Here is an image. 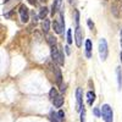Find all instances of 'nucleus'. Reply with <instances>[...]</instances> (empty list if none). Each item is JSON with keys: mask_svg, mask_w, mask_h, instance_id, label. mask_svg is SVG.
I'll list each match as a JSON object with an SVG mask.
<instances>
[{"mask_svg": "<svg viewBox=\"0 0 122 122\" xmlns=\"http://www.w3.org/2000/svg\"><path fill=\"white\" fill-rule=\"evenodd\" d=\"M121 62H122V53H121Z\"/></svg>", "mask_w": 122, "mask_h": 122, "instance_id": "obj_26", "label": "nucleus"}, {"mask_svg": "<svg viewBox=\"0 0 122 122\" xmlns=\"http://www.w3.org/2000/svg\"><path fill=\"white\" fill-rule=\"evenodd\" d=\"M87 100H88V105H93L94 100H95V94L93 93V92H88L87 93Z\"/></svg>", "mask_w": 122, "mask_h": 122, "instance_id": "obj_12", "label": "nucleus"}, {"mask_svg": "<svg viewBox=\"0 0 122 122\" xmlns=\"http://www.w3.org/2000/svg\"><path fill=\"white\" fill-rule=\"evenodd\" d=\"M4 1H5V3H7V1H9V0H4Z\"/></svg>", "mask_w": 122, "mask_h": 122, "instance_id": "obj_27", "label": "nucleus"}, {"mask_svg": "<svg viewBox=\"0 0 122 122\" xmlns=\"http://www.w3.org/2000/svg\"><path fill=\"white\" fill-rule=\"evenodd\" d=\"M57 118H59L60 122H64V121H65V114H64L62 110H60L59 112H57Z\"/></svg>", "mask_w": 122, "mask_h": 122, "instance_id": "obj_18", "label": "nucleus"}, {"mask_svg": "<svg viewBox=\"0 0 122 122\" xmlns=\"http://www.w3.org/2000/svg\"><path fill=\"white\" fill-rule=\"evenodd\" d=\"M28 1H29L30 4H32V5H36V4H37V1H36V0H28Z\"/></svg>", "mask_w": 122, "mask_h": 122, "instance_id": "obj_24", "label": "nucleus"}, {"mask_svg": "<svg viewBox=\"0 0 122 122\" xmlns=\"http://www.w3.org/2000/svg\"><path fill=\"white\" fill-rule=\"evenodd\" d=\"M53 104L55 107H61L64 104V97L62 95H56L54 99H53Z\"/></svg>", "mask_w": 122, "mask_h": 122, "instance_id": "obj_7", "label": "nucleus"}, {"mask_svg": "<svg viewBox=\"0 0 122 122\" xmlns=\"http://www.w3.org/2000/svg\"><path fill=\"white\" fill-rule=\"evenodd\" d=\"M82 39H83V34H82V29L79 26H77L76 32H75V40H76V45L78 48L82 46Z\"/></svg>", "mask_w": 122, "mask_h": 122, "instance_id": "obj_5", "label": "nucleus"}, {"mask_svg": "<svg viewBox=\"0 0 122 122\" xmlns=\"http://www.w3.org/2000/svg\"><path fill=\"white\" fill-rule=\"evenodd\" d=\"M72 42H73V40H72V30L68 29V30H67V43L71 44Z\"/></svg>", "mask_w": 122, "mask_h": 122, "instance_id": "obj_19", "label": "nucleus"}, {"mask_svg": "<svg viewBox=\"0 0 122 122\" xmlns=\"http://www.w3.org/2000/svg\"><path fill=\"white\" fill-rule=\"evenodd\" d=\"M81 122H86V111H84V109L81 111Z\"/></svg>", "mask_w": 122, "mask_h": 122, "instance_id": "obj_21", "label": "nucleus"}, {"mask_svg": "<svg viewBox=\"0 0 122 122\" xmlns=\"http://www.w3.org/2000/svg\"><path fill=\"white\" fill-rule=\"evenodd\" d=\"M61 3H62V0H54V3H53V10H51V14L53 15L57 11V10H60Z\"/></svg>", "mask_w": 122, "mask_h": 122, "instance_id": "obj_10", "label": "nucleus"}, {"mask_svg": "<svg viewBox=\"0 0 122 122\" xmlns=\"http://www.w3.org/2000/svg\"><path fill=\"white\" fill-rule=\"evenodd\" d=\"M88 26H89L92 29L94 28V23H92V21H90V20H88Z\"/></svg>", "mask_w": 122, "mask_h": 122, "instance_id": "obj_23", "label": "nucleus"}, {"mask_svg": "<svg viewBox=\"0 0 122 122\" xmlns=\"http://www.w3.org/2000/svg\"><path fill=\"white\" fill-rule=\"evenodd\" d=\"M48 43L50 44V46L56 45V38H55L54 36H49V37H48Z\"/></svg>", "mask_w": 122, "mask_h": 122, "instance_id": "obj_16", "label": "nucleus"}, {"mask_svg": "<svg viewBox=\"0 0 122 122\" xmlns=\"http://www.w3.org/2000/svg\"><path fill=\"white\" fill-rule=\"evenodd\" d=\"M116 75H117V83H118V90L122 89V72H121V68L117 67L116 68Z\"/></svg>", "mask_w": 122, "mask_h": 122, "instance_id": "obj_8", "label": "nucleus"}, {"mask_svg": "<svg viewBox=\"0 0 122 122\" xmlns=\"http://www.w3.org/2000/svg\"><path fill=\"white\" fill-rule=\"evenodd\" d=\"M65 49H66V53H67V54H70V53H71V51H70V48H68V46H66Z\"/></svg>", "mask_w": 122, "mask_h": 122, "instance_id": "obj_25", "label": "nucleus"}, {"mask_svg": "<svg viewBox=\"0 0 122 122\" xmlns=\"http://www.w3.org/2000/svg\"><path fill=\"white\" fill-rule=\"evenodd\" d=\"M50 122H60L57 118V114H55L54 111H50Z\"/></svg>", "mask_w": 122, "mask_h": 122, "instance_id": "obj_14", "label": "nucleus"}, {"mask_svg": "<svg viewBox=\"0 0 122 122\" xmlns=\"http://www.w3.org/2000/svg\"><path fill=\"white\" fill-rule=\"evenodd\" d=\"M94 115H95L97 117H100V116H101V114H100V110H99L98 107H95V109H94Z\"/></svg>", "mask_w": 122, "mask_h": 122, "instance_id": "obj_22", "label": "nucleus"}, {"mask_svg": "<svg viewBox=\"0 0 122 122\" xmlns=\"http://www.w3.org/2000/svg\"><path fill=\"white\" fill-rule=\"evenodd\" d=\"M90 51H92V42H90L89 39H87V40H86V54H87V57H88V59L92 56Z\"/></svg>", "mask_w": 122, "mask_h": 122, "instance_id": "obj_13", "label": "nucleus"}, {"mask_svg": "<svg viewBox=\"0 0 122 122\" xmlns=\"http://www.w3.org/2000/svg\"><path fill=\"white\" fill-rule=\"evenodd\" d=\"M121 46H122V39H121Z\"/></svg>", "mask_w": 122, "mask_h": 122, "instance_id": "obj_28", "label": "nucleus"}, {"mask_svg": "<svg viewBox=\"0 0 122 122\" xmlns=\"http://www.w3.org/2000/svg\"><path fill=\"white\" fill-rule=\"evenodd\" d=\"M75 17H76V26H79V12L77 11H75Z\"/></svg>", "mask_w": 122, "mask_h": 122, "instance_id": "obj_20", "label": "nucleus"}, {"mask_svg": "<svg viewBox=\"0 0 122 122\" xmlns=\"http://www.w3.org/2000/svg\"><path fill=\"white\" fill-rule=\"evenodd\" d=\"M20 16H21V21L22 22H27L29 20V14H28V9L26 5H21L20 6Z\"/></svg>", "mask_w": 122, "mask_h": 122, "instance_id": "obj_4", "label": "nucleus"}, {"mask_svg": "<svg viewBox=\"0 0 122 122\" xmlns=\"http://www.w3.org/2000/svg\"><path fill=\"white\" fill-rule=\"evenodd\" d=\"M107 43H106V39L101 38L99 39V55H100V59L105 61L106 57H107Z\"/></svg>", "mask_w": 122, "mask_h": 122, "instance_id": "obj_3", "label": "nucleus"}, {"mask_svg": "<svg viewBox=\"0 0 122 122\" xmlns=\"http://www.w3.org/2000/svg\"><path fill=\"white\" fill-rule=\"evenodd\" d=\"M121 36H122V30H121Z\"/></svg>", "mask_w": 122, "mask_h": 122, "instance_id": "obj_29", "label": "nucleus"}, {"mask_svg": "<svg viewBox=\"0 0 122 122\" xmlns=\"http://www.w3.org/2000/svg\"><path fill=\"white\" fill-rule=\"evenodd\" d=\"M46 15H48V9H46V7H42V9H40L39 17L42 18V20H44V18L46 17Z\"/></svg>", "mask_w": 122, "mask_h": 122, "instance_id": "obj_15", "label": "nucleus"}, {"mask_svg": "<svg viewBox=\"0 0 122 122\" xmlns=\"http://www.w3.org/2000/svg\"><path fill=\"white\" fill-rule=\"evenodd\" d=\"M42 29H43L44 33H48L49 32V29H50V21H49L48 18H44V21L42 23Z\"/></svg>", "mask_w": 122, "mask_h": 122, "instance_id": "obj_11", "label": "nucleus"}, {"mask_svg": "<svg viewBox=\"0 0 122 122\" xmlns=\"http://www.w3.org/2000/svg\"><path fill=\"white\" fill-rule=\"evenodd\" d=\"M76 97H77V107L76 110L77 111H82V107H83V97H82V89L81 88H77L76 90Z\"/></svg>", "mask_w": 122, "mask_h": 122, "instance_id": "obj_6", "label": "nucleus"}, {"mask_svg": "<svg viewBox=\"0 0 122 122\" xmlns=\"http://www.w3.org/2000/svg\"><path fill=\"white\" fill-rule=\"evenodd\" d=\"M53 28H54V30H55L57 34H60V33H62V29H64L65 27L61 26L57 21H54V22H53Z\"/></svg>", "mask_w": 122, "mask_h": 122, "instance_id": "obj_9", "label": "nucleus"}, {"mask_svg": "<svg viewBox=\"0 0 122 122\" xmlns=\"http://www.w3.org/2000/svg\"><path fill=\"white\" fill-rule=\"evenodd\" d=\"M51 57L54 60V62H56L57 65L60 66H64L65 64V60H64V53L61 51V50H59L56 48V45L51 46Z\"/></svg>", "mask_w": 122, "mask_h": 122, "instance_id": "obj_2", "label": "nucleus"}, {"mask_svg": "<svg viewBox=\"0 0 122 122\" xmlns=\"http://www.w3.org/2000/svg\"><path fill=\"white\" fill-rule=\"evenodd\" d=\"M57 95V92H56V89L55 88H51V89H50V92H49V97H50V99H54L55 97Z\"/></svg>", "mask_w": 122, "mask_h": 122, "instance_id": "obj_17", "label": "nucleus"}, {"mask_svg": "<svg viewBox=\"0 0 122 122\" xmlns=\"http://www.w3.org/2000/svg\"><path fill=\"white\" fill-rule=\"evenodd\" d=\"M101 117L105 122H114V112H112V109L109 104H104L101 106Z\"/></svg>", "mask_w": 122, "mask_h": 122, "instance_id": "obj_1", "label": "nucleus"}]
</instances>
